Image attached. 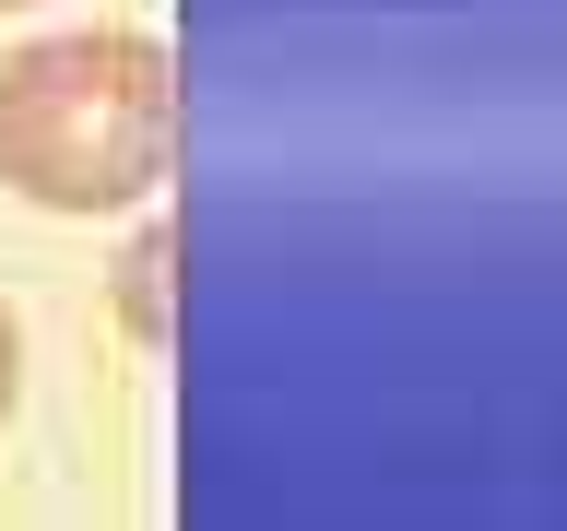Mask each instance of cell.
I'll return each mask as SVG.
<instances>
[{"instance_id":"obj_2","label":"cell","mask_w":567,"mask_h":531,"mask_svg":"<svg viewBox=\"0 0 567 531\" xmlns=\"http://www.w3.org/2000/svg\"><path fill=\"white\" fill-rule=\"evenodd\" d=\"M12 402H24V319H12V295H0V425H12Z\"/></svg>"},{"instance_id":"obj_1","label":"cell","mask_w":567,"mask_h":531,"mask_svg":"<svg viewBox=\"0 0 567 531\" xmlns=\"http://www.w3.org/2000/svg\"><path fill=\"white\" fill-rule=\"evenodd\" d=\"M177 154V60L131 24L35 35L0 60V189L35 212H131Z\"/></svg>"}]
</instances>
